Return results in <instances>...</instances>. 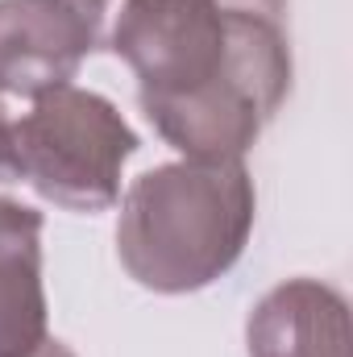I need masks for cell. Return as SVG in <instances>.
<instances>
[{
  "label": "cell",
  "instance_id": "obj_5",
  "mask_svg": "<svg viewBox=\"0 0 353 357\" xmlns=\"http://www.w3.org/2000/svg\"><path fill=\"white\" fill-rule=\"evenodd\" d=\"M250 357H353L350 299L320 278L270 287L246 320Z\"/></svg>",
  "mask_w": 353,
  "mask_h": 357
},
{
  "label": "cell",
  "instance_id": "obj_1",
  "mask_svg": "<svg viewBox=\"0 0 353 357\" xmlns=\"http://www.w3.org/2000/svg\"><path fill=\"white\" fill-rule=\"evenodd\" d=\"M104 46L146 121L195 162H237L291 91L287 0H125Z\"/></svg>",
  "mask_w": 353,
  "mask_h": 357
},
{
  "label": "cell",
  "instance_id": "obj_4",
  "mask_svg": "<svg viewBox=\"0 0 353 357\" xmlns=\"http://www.w3.org/2000/svg\"><path fill=\"white\" fill-rule=\"evenodd\" d=\"M104 38L67 0H0V91L33 100L80 75Z\"/></svg>",
  "mask_w": 353,
  "mask_h": 357
},
{
  "label": "cell",
  "instance_id": "obj_2",
  "mask_svg": "<svg viewBox=\"0 0 353 357\" xmlns=\"http://www.w3.org/2000/svg\"><path fill=\"white\" fill-rule=\"evenodd\" d=\"M254 178L246 162H167L129 183L117 220L125 274L158 295L204 291L237 266L254 233Z\"/></svg>",
  "mask_w": 353,
  "mask_h": 357
},
{
  "label": "cell",
  "instance_id": "obj_7",
  "mask_svg": "<svg viewBox=\"0 0 353 357\" xmlns=\"http://www.w3.org/2000/svg\"><path fill=\"white\" fill-rule=\"evenodd\" d=\"M0 183H21L17 178V108L13 96L0 91Z\"/></svg>",
  "mask_w": 353,
  "mask_h": 357
},
{
  "label": "cell",
  "instance_id": "obj_9",
  "mask_svg": "<svg viewBox=\"0 0 353 357\" xmlns=\"http://www.w3.org/2000/svg\"><path fill=\"white\" fill-rule=\"evenodd\" d=\"M29 357H80V354H75L71 345H63V341H54V337H46V341H42V345H38V349H33Z\"/></svg>",
  "mask_w": 353,
  "mask_h": 357
},
{
  "label": "cell",
  "instance_id": "obj_8",
  "mask_svg": "<svg viewBox=\"0 0 353 357\" xmlns=\"http://www.w3.org/2000/svg\"><path fill=\"white\" fill-rule=\"evenodd\" d=\"M75 13H84L91 21V29L100 33V38H108V21H112V13L125 4V0H67Z\"/></svg>",
  "mask_w": 353,
  "mask_h": 357
},
{
  "label": "cell",
  "instance_id": "obj_6",
  "mask_svg": "<svg viewBox=\"0 0 353 357\" xmlns=\"http://www.w3.org/2000/svg\"><path fill=\"white\" fill-rule=\"evenodd\" d=\"M42 212L0 195V357H29L46 341Z\"/></svg>",
  "mask_w": 353,
  "mask_h": 357
},
{
  "label": "cell",
  "instance_id": "obj_3",
  "mask_svg": "<svg viewBox=\"0 0 353 357\" xmlns=\"http://www.w3.org/2000/svg\"><path fill=\"white\" fill-rule=\"evenodd\" d=\"M17 112V178L67 212H108L121 199V171L137 154V133L100 91L50 88Z\"/></svg>",
  "mask_w": 353,
  "mask_h": 357
}]
</instances>
